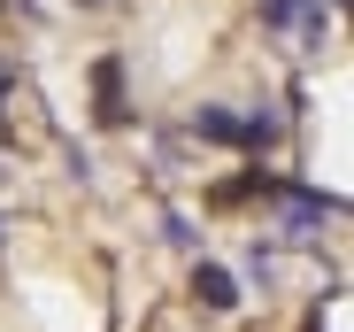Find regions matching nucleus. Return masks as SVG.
Wrapping results in <instances>:
<instances>
[{
  "mask_svg": "<svg viewBox=\"0 0 354 332\" xmlns=\"http://www.w3.org/2000/svg\"><path fill=\"white\" fill-rule=\"evenodd\" d=\"M93 101H100V108H93L100 124H124V116H131V101H124V62H115V54L93 62Z\"/></svg>",
  "mask_w": 354,
  "mask_h": 332,
  "instance_id": "obj_1",
  "label": "nucleus"
},
{
  "mask_svg": "<svg viewBox=\"0 0 354 332\" xmlns=\"http://www.w3.org/2000/svg\"><path fill=\"white\" fill-rule=\"evenodd\" d=\"M193 139H216V147H247V124L231 108H193Z\"/></svg>",
  "mask_w": 354,
  "mask_h": 332,
  "instance_id": "obj_2",
  "label": "nucleus"
},
{
  "mask_svg": "<svg viewBox=\"0 0 354 332\" xmlns=\"http://www.w3.org/2000/svg\"><path fill=\"white\" fill-rule=\"evenodd\" d=\"M193 294H201L208 309H239V279H231L223 263H201V270H193Z\"/></svg>",
  "mask_w": 354,
  "mask_h": 332,
  "instance_id": "obj_3",
  "label": "nucleus"
},
{
  "mask_svg": "<svg viewBox=\"0 0 354 332\" xmlns=\"http://www.w3.org/2000/svg\"><path fill=\"white\" fill-rule=\"evenodd\" d=\"M93 8H100V0H93Z\"/></svg>",
  "mask_w": 354,
  "mask_h": 332,
  "instance_id": "obj_4",
  "label": "nucleus"
}]
</instances>
